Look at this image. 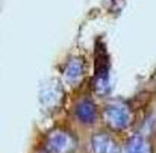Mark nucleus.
Here are the masks:
<instances>
[{"label": "nucleus", "mask_w": 156, "mask_h": 153, "mask_svg": "<svg viewBox=\"0 0 156 153\" xmlns=\"http://www.w3.org/2000/svg\"><path fill=\"white\" fill-rule=\"evenodd\" d=\"M105 120L112 129L123 130L130 123V111L123 102H111L105 108Z\"/></svg>", "instance_id": "obj_1"}, {"label": "nucleus", "mask_w": 156, "mask_h": 153, "mask_svg": "<svg viewBox=\"0 0 156 153\" xmlns=\"http://www.w3.org/2000/svg\"><path fill=\"white\" fill-rule=\"evenodd\" d=\"M74 147V140L70 133L64 130H55L47 140L49 153H70Z\"/></svg>", "instance_id": "obj_2"}, {"label": "nucleus", "mask_w": 156, "mask_h": 153, "mask_svg": "<svg viewBox=\"0 0 156 153\" xmlns=\"http://www.w3.org/2000/svg\"><path fill=\"white\" fill-rule=\"evenodd\" d=\"M62 97V91H61V87L59 84L56 82H47L44 85V88L41 90V94H40V99H41V103L46 106V108H52V106H56L59 100Z\"/></svg>", "instance_id": "obj_3"}, {"label": "nucleus", "mask_w": 156, "mask_h": 153, "mask_svg": "<svg viewBox=\"0 0 156 153\" xmlns=\"http://www.w3.org/2000/svg\"><path fill=\"white\" fill-rule=\"evenodd\" d=\"M93 152L96 153H120L118 144L106 133H97L91 140Z\"/></svg>", "instance_id": "obj_4"}, {"label": "nucleus", "mask_w": 156, "mask_h": 153, "mask_svg": "<svg viewBox=\"0 0 156 153\" xmlns=\"http://www.w3.org/2000/svg\"><path fill=\"white\" fill-rule=\"evenodd\" d=\"M82 74H83V61L80 58H73L65 67L64 71L65 80L70 85H76L82 79Z\"/></svg>", "instance_id": "obj_5"}, {"label": "nucleus", "mask_w": 156, "mask_h": 153, "mask_svg": "<svg viewBox=\"0 0 156 153\" xmlns=\"http://www.w3.org/2000/svg\"><path fill=\"white\" fill-rule=\"evenodd\" d=\"M76 115L77 118L85 123V124H91L96 117H97V111H96V105L91 102V100H82V102L77 103L76 106Z\"/></svg>", "instance_id": "obj_6"}, {"label": "nucleus", "mask_w": 156, "mask_h": 153, "mask_svg": "<svg viewBox=\"0 0 156 153\" xmlns=\"http://www.w3.org/2000/svg\"><path fill=\"white\" fill-rule=\"evenodd\" d=\"M126 153H150V144L143 135H133L126 144Z\"/></svg>", "instance_id": "obj_7"}]
</instances>
